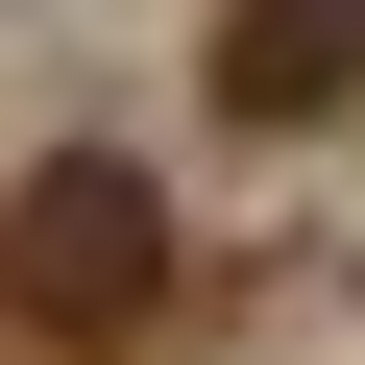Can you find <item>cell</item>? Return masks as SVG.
<instances>
[{"mask_svg":"<svg viewBox=\"0 0 365 365\" xmlns=\"http://www.w3.org/2000/svg\"><path fill=\"white\" fill-rule=\"evenodd\" d=\"M170 317V195L122 146H49L25 195H0V341H49V365H98V341H146Z\"/></svg>","mask_w":365,"mask_h":365,"instance_id":"cell-1","label":"cell"},{"mask_svg":"<svg viewBox=\"0 0 365 365\" xmlns=\"http://www.w3.org/2000/svg\"><path fill=\"white\" fill-rule=\"evenodd\" d=\"M195 98H220V122H268V146H292V122H341V98H365V0H220Z\"/></svg>","mask_w":365,"mask_h":365,"instance_id":"cell-2","label":"cell"}]
</instances>
